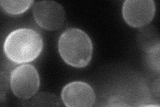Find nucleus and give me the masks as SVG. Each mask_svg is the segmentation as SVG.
I'll return each instance as SVG.
<instances>
[{"label": "nucleus", "mask_w": 160, "mask_h": 107, "mask_svg": "<svg viewBox=\"0 0 160 107\" xmlns=\"http://www.w3.org/2000/svg\"><path fill=\"white\" fill-rule=\"evenodd\" d=\"M10 87L14 95L22 99H29L36 94L40 85L37 69L32 64H22L10 73Z\"/></svg>", "instance_id": "3"}, {"label": "nucleus", "mask_w": 160, "mask_h": 107, "mask_svg": "<svg viewBox=\"0 0 160 107\" xmlns=\"http://www.w3.org/2000/svg\"><path fill=\"white\" fill-rule=\"evenodd\" d=\"M33 3V1L32 0H2L0 2V5L3 11L12 16H17L26 12Z\"/></svg>", "instance_id": "7"}, {"label": "nucleus", "mask_w": 160, "mask_h": 107, "mask_svg": "<svg viewBox=\"0 0 160 107\" xmlns=\"http://www.w3.org/2000/svg\"><path fill=\"white\" fill-rule=\"evenodd\" d=\"M62 99L68 107L92 106L96 101L93 88L82 81H74L64 86L62 91Z\"/></svg>", "instance_id": "6"}, {"label": "nucleus", "mask_w": 160, "mask_h": 107, "mask_svg": "<svg viewBox=\"0 0 160 107\" xmlns=\"http://www.w3.org/2000/svg\"><path fill=\"white\" fill-rule=\"evenodd\" d=\"M33 15L40 27L49 31L62 28L66 21V12L61 4L54 1H40L33 9Z\"/></svg>", "instance_id": "5"}, {"label": "nucleus", "mask_w": 160, "mask_h": 107, "mask_svg": "<svg viewBox=\"0 0 160 107\" xmlns=\"http://www.w3.org/2000/svg\"><path fill=\"white\" fill-rule=\"evenodd\" d=\"M148 61L150 66L159 71V44L148 51Z\"/></svg>", "instance_id": "8"}, {"label": "nucleus", "mask_w": 160, "mask_h": 107, "mask_svg": "<svg viewBox=\"0 0 160 107\" xmlns=\"http://www.w3.org/2000/svg\"><path fill=\"white\" fill-rule=\"evenodd\" d=\"M58 51L67 64L75 68H84L92 60L93 44L91 38L83 30L68 28L60 35Z\"/></svg>", "instance_id": "2"}, {"label": "nucleus", "mask_w": 160, "mask_h": 107, "mask_svg": "<svg viewBox=\"0 0 160 107\" xmlns=\"http://www.w3.org/2000/svg\"><path fill=\"white\" fill-rule=\"evenodd\" d=\"M156 9L153 0H126L123 4L122 16L130 26L141 28L152 21Z\"/></svg>", "instance_id": "4"}, {"label": "nucleus", "mask_w": 160, "mask_h": 107, "mask_svg": "<svg viewBox=\"0 0 160 107\" xmlns=\"http://www.w3.org/2000/svg\"><path fill=\"white\" fill-rule=\"evenodd\" d=\"M43 41L42 35L32 28L15 29L6 37L3 52L6 57L16 64L34 61L42 53Z\"/></svg>", "instance_id": "1"}]
</instances>
